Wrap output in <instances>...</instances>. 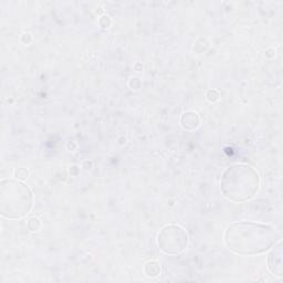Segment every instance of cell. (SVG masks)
I'll return each mask as SVG.
<instances>
[{
  "mask_svg": "<svg viewBox=\"0 0 283 283\" xmlns=\"http://www.w3.org/2000/svg\"><path fill=\"white\" fill-rule=\"evenodd\" d=\"M223 239L228 249L237 255L256 256L272 249L281 236L269 225L239 221L228 226Z\"/></svg>",
  "mask_w": 283,
  "mask_h": 283,
  "instance_id": "obj_1",
  "label": "cell"
},
{
  "mask_svg": "<svg viewBox=\"0 0 283 283\" xmlns=\"http://www.w3.org/2000/svg\"><path fill=\"white\" fill-rule=\"evenodd\" d=\"M260 187V176L247 164H236L227 168L220 180V189L227 199L245 202L255 197Z\"/></svg>",
  "mask_w": 283,
  "mask_h": 283,
  "instance_id": "obj_2",
  "label": "cell"
},
{
  "mask_svg": "<svg viewBox=\"0 0 283 283\" xmlns=\"http://www.w3.org/2000/svg\"><path fill=\"white\" fill-rule=\"evenodd\" d=\"M33 206V195L26 184L16 180L0 183V213L4 218L17 219L28 215Z\"/></svg>",
  "mask_w": 283,
  "mask_h": 283,
  "instance_id": "obj_3",
  "label": "cell"
},
{
  "mask_svg": "<svg viewBox=\"0 0 283 283\" xmlns=\"http://www.w3.org/2000/svg\"><path fill=\"white\" fill-rule=\"evenodd\" d=\"M157 245L167 255H178L187 248L188 235L180 225H167L158 232Z\"/></svg>",
  "mask_w": 283,
  "mask_h": 283,
  "instance_id": "obj_4",
  "label": "cell"
},
{
  "mask_svg": "<svg viewBox=\"0 0 283 283\" xmlns=\"http://www.w3.org/2000/svg\"><path fill=\"white\" fill-rule=\"evenodd\" d=\"M268 267L273 276L282 277L283 276V266H282V241L279 240L275 246L273 250L269 255L268 260Z\"/></svg>",
  "mask_w": 283,
  "mask_h": 283,
  "instance_id": "obj_5",
  "label": "cell"
},
{
  "mask_svg": "<svg viewBox=\"0 0 283 283\" xmlns=\"http://www.w3.org/2000/svg\"><path fill=\"white\" fill-rule=\"evenodd\" d=\"M181 124L182 126L187 131H193L199 126L200 118L198 114L193 111H187L182 115L181 117Z\"/></svg>",
  "mask_w": 283,
  "mask_h": 283,
  "instance_id": "obj_6",
  "label": "cell"
},
{
  "mask_svg": "<svg viewBox=\"0 0 283 283\" xmlns=\"http://www.w3.org/2000/svg\"><path fill=\"white\" fill-rule=\"evenodd\" d=\"M144 273L147 277H151V278H155L161 273V267H160V263L157 261H150L147 262L145 267H144Z\"/></svg>",
  "mask_w": 283,
  "mask_h": 283,
  "instance_id": "obj_7",
  "label": "cell"
},
{
  "mask_svg": "<svg viewBox=\"0 0 283 283\" xmlns=\"http://www.w3.org/2000/svg\"><path fill=\"white\" fill-rule=\"evenodd\" d=\"M41 220L39 219V218H31L30 220H29L28 222V227H29V229H30L31 231H38V230H40V228H41Z\"/></svg>",
  "mask_w": 283,
  "mask_h": 283,
  "instance_id": "obj_8",
  "label": "cell"
},
{
  "mask_svg": "<svg viewBox=\"0 0 283 283\" xmlns=\"http://www.w3.org/2000/svg\"><path fill=\"white\" fill-rule=\"evenodd\" d=\"M206 97L208 101L216 102L218 98H219V92H218L217 90H209L206 94Z\"/></svg>",
  "mask_w": 283,
  "mask_h": 283,
  "instance_id": "obj_9",
  "label": "cell"
},
{
  "mask_svg": "<svg viewBox=\"0 0 283 283\" xmlns=\"http://www.w3.org/2000/svg\"><path fill=\"white\" fill-rule=\"evenodd\" d=\"M14 176H16L18 180H26L28 177V172L27 170H24V168H18L14 172Z\"/></svg>",
  "mask_w": 283,
  "mask_h": 283,
  "instance_id": "obj_10",
  "label": "cell"
},
{
  "mask_svg": "<svg viewBox=\"0 0 283 283\" xmlns=\"http://www.w3.org/2000/svg\"><path fill=\"white\" fill-rule=\"evenodd\" d=\"M110 24H111V20L107 16H103L100 18V26L102 28H108L110 27Z\"/></svg>",
  "mask_w": 283,
  "mask_h": 283,
  "instance_id": "obj_11",
  "label": "cell"
}]
</instances>
